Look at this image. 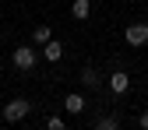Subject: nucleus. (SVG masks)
I'll return each instance as SVG.
<instances>
[{
    "mask_svg": "<svg viewBox=\"0 0 148 130\" xmlns=\"http://www.w3.org/2000/svg\"><path fill=\"white\" fill-rule=\"evenodd\" d=\"M28 109H32L28 99H14V102L4 105V120H7V123H18V120H25V116H28Z\"/></svg>",
    "mask_w": 148,
    "mask_h": 130,
    "instance_id": "1",
    "label": "nucleus"
},
{
    "mask_svg": "<svg viewBox=\"0 0 148 130\" xmlns=\"http://www.w3.org/2000/svg\"><path fill=\"white\" fill-rule=\"evenodd\" d=\"M46 127H49V130H64V120H60V116H49Z\"/></svg>",
    "mask_w": 148,
    "mask_h": 130,
    "instance_id": "11",
    "label": "nucleus"
},
{
    "mask_svg": "<svg viewBox=\"0 0 148 130\" xmlns=\"http://www.w3.org/2000/svg\"><path fill=\"white\" fill-rule=\"evenodd\" d=\"M64 109H67V113H74V116H78V113H85V95L71 91V95L64 99Z\"/></svg>",
    "mask_w": 148,
    "mask_h": 130,
    "instance_id": "5",
    "label": "nucleus"
},
{
    "mask_svg": "<svg viewBox=\"0 0 148 130\" xmlns=\"http://www.w3.org/2000/svg\"><path fill=\"white\" fill-rule=\"evenodd\" d=\"M81 84H85V88H99V70H95V67H85V70H81Z\"/></svg>",
    "mask_w": 148,
    "mask_h": 130,
    "instance_id": "9",
    "label": "nucleus"
},
{
    "mask_svg": "<svg viewBox=\"0 0 148 130\" xmlns=\"http://www.w3.org/2000/svg\"><path fill=\"white\" fill-rule=\"evenodd\" d=\"M109 88H113L116 95H123V91L131 88V78H127V70H113V74H109Z\"/></svg>",
    "mask_w": 148,
    "mask_h": 130,
    "instance_id": "4",
    "label": "nucleus"
},
{
    "mask_svg": "<svg viewBox=\"0 0 148 130\" xmlns=\"http://www.w3.org/2000/svg\"><path fill=\"white\" fill-rule=\"evenodd\" d=\"M95 127H99V130H116V127H120V120H116V116H99V120H95Z\"/></svg>",
    "mask_w": 148,
    "mask_h": 130,
    "instance_id": "10",
    "label": "nucleus"
},
{
    "mask_svg": "<svg viewBox=\"0 0 148 130\" xmlns=\"http://www.w3.org/2000/svg\"><path fill=\"white\" fill-rule=\"evenodd\" d=\"M11 60H14V67H18V70H32L39 56H35V49H32V46H18Z\"/></svg>",
    "mask_w": 148,
    "mask_h": 130,
    "instance_id": "2",
    "label": "nucleus"
},
{
    "mask_svg": "<svg viewBox=\"0 0 148 130\" xmlns=\"http://www.w3.org/2000/svg\"><path fill=\"white\" fill-rule=\"evenodd\" d=\"M71 14L78 18V21H85V18L92 14V0H74V4H71Z\"/></svg>",
    "mask_w": 148,
    "mask_h": 130,
    "instance_id": "7",
    "label": "nucleus"
},
{
    "mask_svg": "<svg viewBox=\"0 0 148 130\" xmlns=\"http://www.w3.org/2000/svg\"><path fill=\"white\" fill-rule=\"evenodd\" d=\"M49 39H53V28H49V25H39V28L32 32V42H35V46H46Z\"/></svg>",
    "mask_w": 148,
    "mask_h": 130,
    "instance_id": "8",
    "label": "nucleus"
},
{
    "mask_svg": "<svg viewBox=\"0 0 148 130\" xmlns=\"http://www.w3.org/2000/svg\"><path fill=\"white\" fill-rule=\"evenodd\" d=\"M42 53H46V60H49V63H57V60L64 56V42H57V39H49Z\"/></svg>",
    "mask_w": 148,
    "mask_h": 130,
    "instance_id": "6",
    "label": "nucleus"
},
{
    "mask_svg": "<svg viewBox=\"0 0 148 130\" xmlns=\"http://www.w3.org/2000/svg\"><path fill=\"white\" fill-rule=\"evenodd\" d=\"M138 127H141V130H148V109H145V113L138 116Z\"/></svg>",
    "mask_w": 148,
    "mask_h": 130,
    "instance_id": "12",
    "label": "nucleus"
},
{
    "mask_svg": "<svg viewBox=\"0 0 148 130\" xmlns=\"http://www.w3.org/2000/svg\"><path fill=\"white\" fill-rule=\"evenodd\" d=\"M123 39H127V46H145V42H148V25H145V21H134V25H127Z\"/></svg>",
    "mask_w": 148,
    "mask_h": 130,
    "instance_id": "3",
    "label": "nucleus"
}]
</instances>
